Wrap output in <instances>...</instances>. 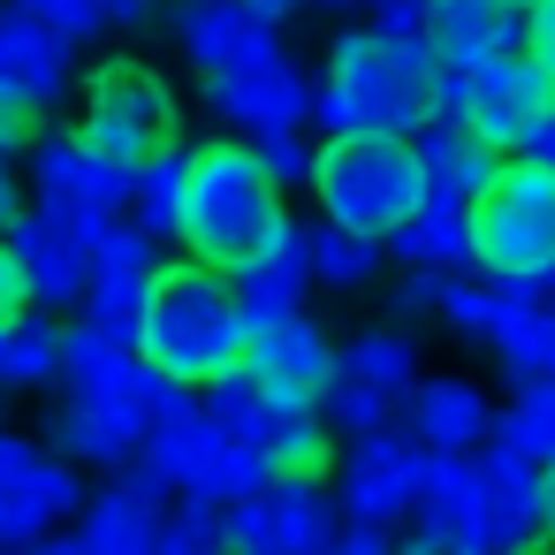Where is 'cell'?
Masks as SVG:
<instances>
[{"label":"cell","instance_id":"cell-1","mask_svg":"<svg viewBox=\"0 0 555 555\" xmlns=\"http://www.w3.org/2000/svg\"><path fill=\"white\" fill-rule=\"evenodd\" d=\"M320 138H418L434 122V54L426 47H380L373 31H335L312 77Z\"/></svg>","mask_w":555,"mask_h":555},{"label":"cell","instance_id":"cell-2","mask_svg":"<svg viewBox=\"0 0 555 555\" xmlns=\"http://www.w3.org/2000/svg\"><path fill=\"white\" fill-rule=\"evenodd\" d=\"M282 236H289V206H282L274 176L259 168V153H251L244 138H206V145H191L176 244H183L198 267L229 274V267L274 251Z\"/></svg>","mask_w":555,"mask_h":555},{"label":"cell","instance_id":"cell-3","mask_svg":"<svg viewBox=\"0 0 555 555\" xmlns=\"http://www.w3.org/2000/svg\"><path fill=\"white\" fill-rule=\"evenodd\" d=\"M244 320H236V297H229V274L198 267V259H176L153 274V297H145V320H138V358L183 388V396H206L221 373L244 365Z\"/></svg>","mask_w":555,"mask_h":555},{"label":"cell","instance_id":"cell-4","mask_svg":"<svg viewBox=\"0 0 555 555\" xmlns=\"http://www.w3.org/2000/svg\"><path fill=\"white\" fill-rule=\"evenodd\" d=\"M305 191L320 198V221L388 244L426 206V168H418L411 138H365L358 130V138L312 145V183Z\"/></svg>","mask_w":555,"mask_h":555},{"label":"cell","instance_id":"cell-5","mask_svg":"<svg viewBox=\"0 0 555 555\" xmlns=\"http://www.w3.org/2000/svg\"><path fill=\"white\" fill-rule=\"evenodd\" d=\"M77 145H92L107 168H122V176H138L145 160H160V153H176L183 145V92L153 69V62H138V54H115V62H100L92 77H77Z\"/></svg>","mask_w":555,"mask_h":555},{"label":"cell","instance_id":"cell-6","mask_svg":"<svg viewBox=\"0 0 555 555\" xmlns=\"http://www.w3.org/2000/svg\"><path fill=\"white\" fill-rule=\"evenodd\" d=\"M472 267L494 282H547L555 267V168L509 153L472 198Z\"/></svg>","mask_w":555,"mask_h":555},{"label":"cell","instance_id":"cell-7","mask_svg":"<svg viewBox=\"0 0 555 555\" xmlns=\"http://www.w3.org/2000/svg\"><path fill=\"white\" fill-rule=\"evenodd\" d=\"M198 92H206L214 122H221L229 138H244V145H259V138H297L305 115H312V77L297 69V54H289V39H282L274 24H259V31L244 39V54H236L229 69H214Z\"/></svg>","mask_w":555,"mask_h":555},{"label":"cell","instance_id":"cell-8","mask_svg":"<svg viewBox=\"0 0 555 555\" xmlns=\"http://www.w3.org/2000/svg\"><path fill=\"white\" fill-rule=\"evenodd\" d=\"M31 206L54 221L107 229L130 214V176L107 168L92 145H77V130H39L31 138Z\"/></svg>","mask_w":555,"mask_h":555},{"label":"cell","instance_id":"cell-9","mask_svg":"<svg viewBox=\"0 0 555 555\" xmlns=\"http://www.w3.org/2000/svg\"><path fill=\"white\" fill-rule=\"evenodd\" d=\"M229 555H327L335 540V487L327 479H267L251 502L221 509Z\"/></svg>","mask_w":555,"mask_h":555},{"label":"cell","instance_id":"cell-10","mask_svg":"<svg viewBox=\"0 0 555 555\" xmlns=\"http://www.w3.org/2000/svg\"><path fill=\"white\" fill-rule=\"evenodd\" d=\"M115 229V221H107ZM107 229H85V221H54V214H24L9 229V259L31 289V305L62 312V305H85L92 289V259H100V236Z\"/></svg>","mask_w":555,"mask_h":555},{"label":"cell","instance_id":"cell-11","mask_svg":"<svg viewBox=\"0 0 555 555\" xmlns=\"http://www.w3.org/2000/svg\"><path fill=\"white\" fill-rule=\"evenodd\" d=\"M244 373L267 388L274 411H320V396L335 388V335L312 312H297L282 327H259L244 343Z\"/></svg>","mask_w":555,"mask_h":555},{"label":"cell","instance_id":"cell-12","mask_svg":"<svg viewBox=\"0 0 555 555\" xmlns=\"http://www.w3.org/2000/svg\"><path fill=\"white\" fill-rule=\"evenodd\" d=\"M160 244L145 236V229H130V221H115L107 236H100V259H92V289H85V327H100L107 343H138V320H145V297H153V274H160V259H153Z\"/></svg>","mask_w":555,"mask_h":555},{"label":"cell","instance_id":"cell-13","mask_svg":"<svg viewBox=\"0 0 555 555\" xmlns=\"http://www.w3.org/2000/svg\"><path fill=\"white\" fill-rule=\"evenodd\" d=\"M479 464V487H487V532H479V555H517L532 540H547V517H540V464L525 449H509L502 434H487L472 449Z\"/></svg>","mask_w":555,"mask_h":555},{"label":"cell","instance_id":"cell-14","mask_svg":"<svg viewBox=\"0 0 555 555\" xmlns=\"http://www.w3.org/2000/svg\"><path fill=\"white\" fill-rule=\"evenodd\" d=\"M547 107H555V85H547L525 54H494V62L472 69V107H464V122H472L502 160L525 153V138L540 130Z\"/></svg>","mask_w":555,"mask_h":555},{"label":"cell","instance_id":"cell-15","mask_svg":"<svg viewBox=\"0 0 555 555\" xmlns=\"http://www.w3.org/2000/svg\"><path fill=\"white\" fill-rule=\"evenodd\" d=\"M77 509H85V479H77V464H62L47 449H31L9 479H0V540H9V547L54 540Z\"/></svg>","mask_w":555,"mask_h":555},{"label":"cell","instance_id":"cell-16","mask_svg":"<svg viewBox=\"0 0 555 555\" xmlns=\"http://www.w3.org/2000/svg\"><path fill=\"white\" fill-rule=\"evenodd\" d=\"M0 92L24 100L31 115H54L77 92V47H62L24 9H0Z\"/></svg>","mask_w":555,"mask_h":555},{"label":"cell","instance_id":"cell-17","mask_svg":"<svg viewBox=\"0 0 555 555\" xmlns=\"http://www.w3.org/2000/svg\"><path fill=\"white\" fill-rule=\"evenodd\" d=\"M411 494H418V449L403 434L358 441L350 464H343V479H335V509L350 525H380V532L396 517H411Z\"/></svg>","mask_w":555,"mask_h":555},{"label":"cell","instance_id":"cell-18","mask_svg":"<svg viewBox=\"0 0 555 555\" xmlns=\"http://www.w3.org/2000/svg\"><path fill=\"white\" fill-rule=\"evenodd\" d=\"M403 441L411 449H426V456H472L487 434H494V403L479 396V380H464V373H434V380H418L411 396H403Z\"/></svg>","mask_w":555,"mask_h":555},{"label":"cell","instance_id":"cell-19","mask_svg":"<svg viewBox=\"0 0 555 555\" xmlns=\"http://www.w3.org/2000/svg\"><path fill=\"white\" fill-rule=\"evenodd\" d=\"M229 297H236V320H244V335H259V327H282V320H297V312H305V297H312V267H305V229L289 221V236H282L274 251H259V259L229 267Z\"/></svg>","mask_w":555,"mask_h":555},{"label":"cell","instance_id":"cell-20","mask_svg":"<svg viewBox=\"0 0 555 555\" xmlns=\"http://www.w3.org/2000/svg\"><path fill=\"white\" fill-rule=\"evenodd\" d=\"M525 39V9L517 0H426V54L479 69L494 54H517Z\"/></svg>","mask_w":555,"mask_h":555},{"label":"cell","instance_id":"cell-21","mask_svg":"<svg viewBox=\"0 0 555 555\" xmlns=\"http://www.w3.org/2000/svg\"><path fill=\"white\" fill-rule=\"evenodd\" d=\"M411 525H418V532H441V540H464V547L479 555V532H487V487H479V464H472V456H426V449H418Z\"/></svg>","mask_w":555,"mask_h":555},{"label":"cell","instance_id":"cell-22","mask_svg":"<svg viewBox=\"0 0 555 555\" xmlns=\"http://www.w3.org/2000/svg\"><path fill=\"white\" fill-rule=\"evenodd\" d=\"M411 153H418V168H426V198H449V206H472V198L494 183V168H502V153H494L472 122H426V130L411 138Z\"/></svg>","mask_w":555,"mask_h":555},{"label":"cell","instance_id":"cell-23","mask_svg":"<svg viewBox=\"0 0 555 555\" xmlns=\"http://www.w3.org/2000/svg\"><path fill=\"white\" fill-rule=\"evenodd\" d=\"M547 305V282H494V274H464V282H441V320L464 335V343H502L517 320H532Z\"/></svg>","mask_w":555,"mask_h":555},{"label":"cell","instance_id":"cell-24","mask_svg":"<svg viewBox=\"0 0 555 555\" xmlns=\"http://www.w3.org/2000/svg\"><path fill=\"white\" fill-rule=\"evenodd\" d=\"M388 251L403 259V274H434V282H464L472 274V206H449V198H426L396 236Z\"/></svg>","mask_w":555,"mask_h":555},{"label":"cell","instance_id":"cell-25","mask_svg":"<svg viewBox=\"0 0 555 555\" xmlns=\"http://www.w3.org/2000/svg\"><path fill=\"white\" fill-rule=\"evenodd\" d=\"M153 525H160L153 502H130V494L100 487L92 517H77L69 532L39 540V555H153Z\"/></svg>","mask_w":555,"mask_h":555},{"label":"cell","instance_id":"cell-26","mask_svg":"<svg viewBox=\"0 0 555 555\" xmlns=\"http://www.w3.org/2000/svg\"><path fill=\"white\" fill-rule=\"evenodd\" d=\"M335 380H358V388L403 403V396L418 388V343H411L403 327H365V335L335 343Z\"/></svg>","mask_w":555,"mask_h":555},{"label":"cell","instance_id":"cell-27","mask_svg":"<svg viewBox=\"0 0 555 555\" xmlns=\"http://www.w3.org/2000/svg\"><path fill=\"white\" fill-rule=\"evenodd\" d=\"M251 31H259V16H244L236 0H183V9H176V54L198 69V85L214 69H229Z\"/></svg>","mask_w":555,"mask_h":555},{"label":"cell","instance_id":"cell-28","mask_svg":"<svg viewBox=\"0 0 555 555\" xmlns=\"http://www.w3.org/2000/svg\"><path fill=\"white\" fill-rule=\"evenodd\" d=\"M267 479H274V464H267L259 441H221V449H214L176 494H183L191 509H236V502H251Z\"/></svg>","mask_w":555,"mask_h":555},{"label":"cell","instance_id":"cell-29","mask_svg":"<svg viewBox=\"0 0 555 555\" xmlns=\"http://www.w3.org/2000/svg\"><path fill=\"white\" fill-rule=\"evenodd\" d=\"M380 259H388V244H373V236H350V229H335V221H312V229H305V267H312V282L335 289V297L373 289V282H380Z\"/></svg>","mask_w":555,"mask_h":555},{"label":"cell","instance_id":"cell-30","mask_svg":"<svg viewBox=\"0 0 555 555\" xmlns=\"http://www.w3.org/2000/svg\"><path fill=\"white\" fill-rule=\"evenodd\" d=\"M62 380V327L47 312H24L16 327H0V396L9 388H54Z\"/></svg>","mask_w":555,"mask_h":555},{"label":"cell","instance_id":"cell-31","mask_svg":"<svg viewBox=\"0 0 555 555\" xmlns=\"http://www.w3.org/2000/svg\"><path fill=\"white\" fill-rule=\"evenodd\" d=\"M183 176H191V145L145 160V168L130 176V229H145L153 244L176 236V229H183Z\"/></svg>","mask_w":555,"mask_h":555},{"label":"cell","instance_id":"cell-32","mask_svg":"<svg viewBox=\"0 0 555 555\" xmlns=\"http://www.w3.org/2000/svg\"><path fill=\"white\" fill-rule=\"evenodd\" d=\"M259 449H267L274 479H320L327 456H335V434H327L320 411H282V418L259 434Z\"/></svg>","mask_w":555,"mask_h":555},{"label":"cell","instance_id":"cell-33","mask_svg":"<svg viewBox=\"0 0 555 555\" xmlns=\"http://www.w3.org/2000/svg\"><path fill=\"white\" fill-rule=\"evenodd\" d=\"M509 411H494V434L509 449H525L532 464H555V388L547 380H509Z\"/></svg>","mask_w":555,"mask_h":555},{"label":"cell","instance_id":"cell-34","mask_svg":"<svg viewBox=\"0 0 555 555\" xmlns=\"http://www.w3.org/2000/svg\"><path fill=\"white\" fill-rule=\"evenodd\" d=\"M396 411H403V403H388V396H373V388H358V380H335V388L320 396V418H327V434H343L350 449H358V441H380V434H396Z\"/></svg>","mask_w":555,"mask_h":555},{"label":"cell","instance_id":"cell-35","mask_svg":"<svg viewBox=\"0 0 555 555\" xmlns=\"http://www.w3.org/2000/svg\"><path fill=\"white\" fill-rule=\"evenodd\" d=\"M206 411H214V418H221V426H229L236 441H259V434H267V426L282 418V411L267 403V388H259V380H251L244 365H236V373H221V380L206 388Z\"/></svg>","mask_w":555,"mask_h":555},{"label":"cell","instance_id":"cell-36","mask_svg":"<svg viewBox=\"0 0 555 555\" xmlns=\"http://www.w3.org/2000/svg\"><path fill=\"white\" fill-rule=\"evenodd\" d=\"M494 358H502L509 380H547V388H555V312L540 305L532 320H517V327L494 343Z\"/></svg>","mask_w":555,"mask_h":555},{"label":"cell","instance_id":"cell-37","mask_svg":"<svg viewBox=\"0 0 555 555\" xmlns=\"http://www.w3.org/2000/svg\"><path fill=\"white\" fill-rule=\"evenodd\" d=\"M153 555H229V525H221V509H160V525H153Z\"/></svg>","mask_w":555,"mask_h":555},{"label":"cell","instance_id":"cell-38","mask_svg":"<svg viewBox=\"0 0 555 555\" xmlns=\"http://www.w3.org/2000/svg\"><path fill=\"white\" fill-rule=\"evenodd\" d=\"M24 16H39L62 47H92L100 31H107V16H100V0H16Z\"/></svg>","mask_w":555,"mask_h":555},{"label":"cell","instance_id":"cell-39","mask_svg":"<svg viewBox=\"0 0 555 555\" xmlns=\"http://www.w3.org/2000/svg\"><path fill=\"white\" fill-rule=\"evenodd\" d=\"M365 31L380 47H426V0H365Z\"/></svg>","mask_w":555,"mask_h":555},{"label":"cell","instance_id":"cell-40","mask_svg":"<svg viewBox=\"0 0 555 555\" xmlns=\"http://www.w3.org/2000/svg\"><path fill=\"white\" fill-rule=\"evenodd\" d=\"M251 153H259V168L274 176V191H305V183H312V145H305V130H297V138H259Z\"/></svg>","mask_w":555,"mask_h":555},{"label":"cell","instance_id":"cell-41","mask_svg":"<svg viewBox=\"0 0 555 555\" xmlns=\"http://www.w3.org/2000/svg\"><path fill=\"white\" fill-rule=\"evenodd\" d=\"M517 54L555 85V0H532V9H525V39H517Z\"/></svg>","mask_w":555,"mask_h":555},{"label":"cell","instance_id":"cell-42","mask_svg":"<svg viewBox=\"0 0 555 555\" xmlns=\"http://www.w3.org/2000/svg\"><path fill=\"white\" fill-rule=\"evenodd\" d=\"M464 107H472V69L434 62V122H464Z\"/></svg>","mask_w":555,"mask_h":555},{"label":"cell","instance_id":"cell-43","mask_svg":"<svg viewBox=\"0 0 555 555\" xmlns=\"http://www.w3.org/2000/svg\"><path fill=\"white\" fill-rule=\"evenodd\" d=\"M39 122H47V115H31L24 100H9V92H0V153H9V160H16V153H31Z\"/></svg>","mask_w":555,"mask_h":555},{"label":"cell","instance_id":"cell-44","mask_svg":"<svg viewBox=\"0 0 555 555\" xmlns=\"http://www.w3.org/2000/svg\"><path fill=\"white\" fill-rule=\"evenodd\" d=\"M388 312H411V320H441V282L434 274H403L396 282V305Z\"/></svg>","mask_w":555,"mask_h":555},{"label":"cell","instance_id":"cell-45","mask_svg":"<svg viewBox=\"0 0 555 555\" xmlns=\"http://www.w3.org/2000/svg\"><path fill=\"white\" fill-rule=\"evenodd\" d=\"M31 312V289H24V274H16V259H9V244H0V327H16Z\"/></svg>","mask_w":555,"mask_h":555},{"label":"cell","instance_id":"cell-46","mask_svg":"<svg viewBox=\"0 0 555 555\" xmlns=\"http://www.w3.org/2000/svg\"><path fill=\"white\" fill-rule=\"evenodd\" d=\"M327 555H388V532H380V525H343V532L327 540Z\"/></svg>","mask_w":555,"mask_h":555},{"label":"cell","instance_id":"cell-47","mask_svg":"<svg viewBox=\"0 0 555 555\" xmlns=\"http://www.w3.org/2000/svg\"><path fill=\"white\" fill-rule=\"evenodd\" d=\"M16 221H24V183H16V160L0 153V244H9Z\"/></svg>","mask_w":555,"mask_h":555},{"label":"cell","instance_id":"cell-48","mask_svg":"<svg viewBox=\"0 0 555 555\" xmlns=\"http://www.w3.org/2000/svg\"><path fill=\"white\" fill-rule=\"evenodd\" d=\"M388 555H472V547H464V540H441V532H418V525H411L403 540H388Z\"/></svg>","mask_w":555,"mask_h":555},{"label":"cell","instance_id":"cell-49","mask_svg":"<svg viewBox=\"0 0 555 555\" xmlns=\"http://www.w3.org/2000/svg\"><path fill=\"white\" fill-rule=\"evenodd\" d=\"M236 9H244V16H259V24H274V31H282V24H289V16H297V9H305V0H236Z\"/></svg>","mask_w":555,"mask_h":555},{"label":"cell","instance_id":"cell-50","mask_svg":"<svg viewBox=\"0 0 555 555\" xmlns=\"http://www.w3.org/2000/svg\"><path fill=\"white\" fill-rule=\"evenodd\" d=\"M525 160H540V168H555V107L540 115V130L525 138Z\"/></svg>","mask_w":555,"mask_h":555},{"label":"cell","instance_id":"cell-51","mask_svg":"<svg viewBox=\"0 0 555 555\" xmlns=\"http://www.w3.org/2000/svg\"><path fill=\"white\" fill-rule=\"evenodd\" d=\"M107 24H153V0H100Z\"/></svg>","mask_w":555,"mask_h":555},{"label":"cell","instance_id":"cell-52","mask_svg":"<svg viewBox=\"0 0 555 555\" xmlns=\"http://www.w3.org/2000/svg\"><path fill=\"white\" fill-rule=\"evenodd\" d=\"M31 456V434H16V426H0V479H9L16 464Z\"/></svg>","mask_w":555,"mask_h":555},{"label":"cell","instance_id":"cell-53","mask_svg":"<svg viewBox=\"0 0 555 555\" xmlns=\"http://www.w3.org/2000/svg\"><path fill=\"white\" fill-rule=\"evenodd\" d=\"M540 517H547V532H555V464H540Z\"/></svg>","mask_w":555,"mask_h":555},{"label":"cell","instance_id":"cell-54","mask_svg":"<svg viewBox=\"0 0 555 555\" xmlns=\"http://www.w3.org/2000/svg\"><path fill=\"white\" fill-rule=\"evenodd\" d=\"M305 9H365V0H305Z\"/></svg>","mask_w":555,"mask_h":555},{"label":"cell","instance_id":"cell-55","mask_svg":"<svg viewBox=\"0 0 555 555\" xmlns=\"http://www.w3.org/2000/svg\"><path fill=\"white\" fill-rule=\"evenodd\" d=\"M517 555H555V540H532V547H517Z\"/></svg>","mask_w":555,"mask_h":555},{"label":"cell","instance_id":"cell-56","mask_svg":"<svg viewBox=\"0 0 555 555\" xmlns=\"http://www.w3.org/2000/svg\"><path fill=\"white\" fill-rule=\"evenodd\" d=\"M547 297H555V267H547Z\"/></svg>","mask_w":555,"mask_h":555},{"label":"cell","instance_id":"cell-57","mask_svg":"<svg viewBox=\"0 0 555 555\" xmlns=\"http://www.w3.org/2000/svg\"><path fill=\"white\" fill-rule=\"evenodd\" d=\"M517 9H532V0H517Z\"/></svg>","mask_w":555,"mask_h":555}]
</instances>
